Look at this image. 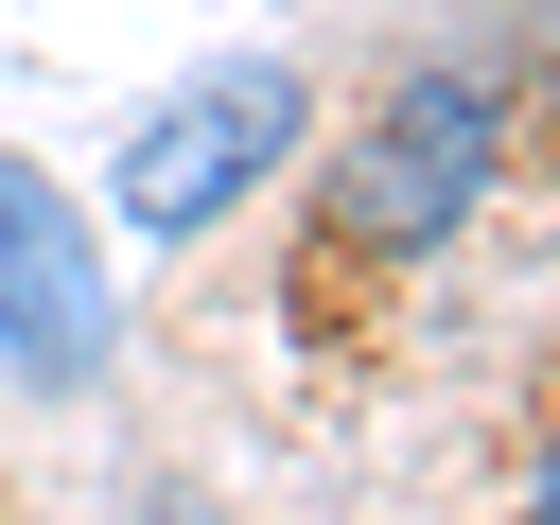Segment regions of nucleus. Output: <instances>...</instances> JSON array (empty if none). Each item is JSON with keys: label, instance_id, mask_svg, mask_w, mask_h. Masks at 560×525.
<instances>
[{"label": "nucleus", "instance_id": "nucleus-1", "mask_svg": "<svg viewBox=\"0 0 560 525\" xmlns=\"http://www.w3.org/2000/svg\"><path fill=\"white\" fill-rule=\"evenodd\" d=\"M472 192H490V88H472V70H402V88L350 122V158L315 175V228H332L350 262H420V245H455Z\"/></svg>", "mask_w": 560, "mask_h": 525}, {"label": "nucleus", "instance_id": "nucleus-2", "mask_svg": "<svg viewBox=\"0 0 560 525\" xmlns=\"http://www.w3.org/2000/svg\"><path fill=\"white\" fill-rule=\"evenodd\" d=\"M298 122H315L298 70H210V88H175V105L122 140V210H140V228H210L245 175L298 158Z\"/></svg>", "mask_w": 560, "mask_h": 525}, {"label": "nucleus", "instance_id": "nucleus-3", "mask_svg": "<svg viewBox=\"0 0 560 525\" xmlns=\"http://www.w3.org/2000/svg\"><path fill=\"white\" fill-rule=\"evenodd\" d=\"M0 368L18 385H88L105 368V280H88V228L35 158H0Z\"/></svg>", "mask_w": 560, "mask_h": 525}, {"label": "nucleus", "instance_id": "nucleus-4", "mask_svg": "<svg viewBox=\"0 0 560 525\" xmlns=\"http://www.w3.org/2000/svg\"><path fill=\"white\" fill-rule=\"evenodd\" d=\"M542 525H560V455H542Z\"/></svg>", "mask_w": 560, "mask_h": 525}]
</instances>
